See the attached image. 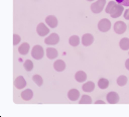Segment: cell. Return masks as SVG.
<instances>
[{
  "label": "cell",
  "mask_w": 129,
  "mask_h": 117,
  "mask_svg": "<svg viewBox=\"0 0 129 117\" xmlns=\"http://www.w3.org/2000/svg\"><path fill=\"white\" fill-rule=\"evenodd\" d=\"M106 4V0H97L96 2H93L92 5H91V10L93 13H100L103 9H104V6Z\"/></svg>",
  "instance_id": "obj_1"
},
{
  "label": "cell",
  "mask_w": 129,
  "mask_h": 117,
  "mask_svg": "<svg viewBox=\"0 0 129 117\" xmlns=\"http://www.w3.org/2000/svg\"><path fill=\"white\" fill-rule=\"evenodd\" d=\"M43 54H44V50L42 48L41 45H34L32 47V50H31V55L33 58L35 60H41L43 57Z\"/></svg>",
  "instance_id": "obj_2"
},
{
  "label": "cell",
  "mask_w": 129,
  "mask_h": 117,
  "mask_svg": "<svg viewBox=\"0 0 129 117\" xmlns=\"http://www.w3.org/2000/svg\"><path fill=\"white\" fill-rule=\"evenodd\" d=\"M98 28L102 32H107L111 28V22L107 18H103L98 22Z\"/></svg>",
  "instance_id": "obj_3"
},
{
  "label": "cell",
  "mask_w": 129,
  "mask_h": 117,
  "mask_svg": "<svg viewBox=\"0 0 129 117\" xmlns=\"http://www.w3.org/2000/svg\"><path fill=\"white\" fill-rule=\"evenodd\" d=\"M123 12H124V6L121 5V4H119V3H117V4L115 5V7L112 9V11L110 12V15H111V17H113V18H117V17L121 16V14H122Z\"/></svg>",
  "instance_id": "obj_4"
},
{
  "label": "cell",
  "mask_w": 129,
  "mask_h": 117,
  "mask_svg": "<svg viewBox=\"0 0 129 117\" xmlns=\"http://www.w3.org/2000/svg\"><path fill=\"white\" fill-rule=\"evenodd\" d=\"M59 41V36L58 34L56 33H50L45 39H44V42L47 44V45H55L56 43H58Z\"/></svg>",
  "instance_id": "obj_5"
},
{
  "label": "cell",
  "mask_w": 129,
  "mask_h": 117,
  "mask_svg": "<svg viewBox=\"0 0 129 117\" xmlns=\"http://www.w3.org/2000/svg\"><path fill=\"white\" fill-rule=\"evenodd\" d=\"M127 29V25L125 22L123 21H117L115 24H114V31L117 33V34H122L126 31Z\"/></svg>",
  "instance_id": "obj_6"
},
{
  "label": "cell",
  "mask_w": 129,
  "mask_h": 117,
  "mask_svg": "<svg viewBox=\"0 0 129 117\" xmlns=\"http://www.w3.org/2000/svg\"><path fill=\"white\" fill-rule=\"evenodd\" d=\"M106 99H107V102L108 103H110V104H116V103H118L119 102V95H118V93H116V92H109L108 94H107V96H106Z\"/></svg>",
  "instance_id": "obj_7"
},
{
  "label": "cell",
  "mask_w": 129,
  "mask_h": 117,
  "mask_svg": "<svg viewBox=\"0 0 129 117\" xmlns=\"http://www.w3.org/2000/svg\"><path fill=\"white\" fill-rule=\"evenodd\" d=\"M36 31H37V34L39 35V36H45V35H47L48 34V32H49V29H48V27L44 24V23H39L38 25H37V27H36Z\"/></svg>",
  "instance_id": "obj_8"
},
{
  "label": "cell",
  "mask_w": 129,
  "mask_h": 117,
  "mask_svg": "<svg viewBox=\"0 0 129 117\" xmlns=\"http://www.w3.org/2000/svg\"><path fill=\"white\" fill-rule=\"evenodd\" d=\"M94 42V36L91 33H85L82 36V43L85 46H89Z\"/></svg>",
  "instance_id": "obj_9"
},
{
  "label": "cell",
  "mask_w": 129,
  "mask_h": 117,
  "mask_svg": "<svg viewBox=\"0 0 129 117\" xmlns=\"http://www.w3.org/2000/svg\"><path fill=\"white\" fill-rule=\"evenodd\" d=\"M45 23L50 27V28H54L57 26V19L54 15H48L46 18H45Z\"/></svg>",
  "instance_id": "obj_10"
},
{
  "label": "cell",
  "mask_w": 129,
  "mask_h": 117,
  "mask_svg": "<svg viewBox=\"0 0 129 117\" xmlns=\"http://www.w3.org/2000/svg\"><path fill=\"white\" fill-rule=\"evenodd\" d=\"M14 86L17 89H23L26 86V81L22 76H18L15 80H14Z\"/></svg>",
  "instance_id": "obj_11"
},
{
  "label": "cell",
  "mask_w": 129,
  "mask_h": 117,
  "mask_svg": "<svg viewBox=\"0 0 129 117\" xmlns=\"http://www.w3.org/2000/svg\"><path fill=\"white\" fill-rule=\"evenodd\" d=\"M68 98L71 101H77L80 98V92L77 89H71L68 92Z\"/></svg>",
  "instance_id": "obj_12"
},
{
  "label": "cell",
  "mask_w": 129,
  "mask_h": 117,
  "mask_svg": "<svg viewBox=\"0 0 129 117\" xmlns=\"http://www.w3.org/2000/svg\"><path fill=\"white\" fill-rule=\"evenodd\" d=\"M53 68L57 72H62L66 69V63L62 60H56L53 63Z\"/></svg>",
  "instance_id": "obj_13"
},
{
  "label": "cell",
  "mask_w": 129,
  "mask_h": 117,
  "mask_svg": "<svg viewBox=\"0 0 129 117\" xmlns=\"http://www.w3.org/2000/svg\"><path fill=\"white\" fill-rule=\"evenodd\" d=\"M75 79L77 82L79 83H83L87 80V74L84 72V71H78L75 75Z\"/></svg>",
  "instance_id": "obj_14"
},
{
  "label": "cell",
  "mask_w": 129,
  "mask_h": 117,
  "mask_svg": "<svg viewBox=\"0 0 129 117\" xmlns=\"http://www.w3.org/2000/svg\"><path fill=\"white\" fill-rule=\"evenodd\" d=\"M32 97H33V92L30 89H25L24 91L21 92V98L25 101H29L30 99H32Z\"/></svg>",
  "instance_id": "obj_15"
},
{
  "label": "cell",
  "mask_w": 129,
  "mask_h": 117,
  "mask_svg": "<svg viewBox=\"0 0 129 117\" xmlns=\"http://www.w3.org/2000/svg\"><path fill=\"white\" fill-rule=\"evenodd\" d=\"M46 56L49 60H54L57 56V50L54 47H47L46 48Z\"/></svg>",
  "instance_id": "obj_16"
},
{
  "label": "cell",
  "mask_w": 129,
  "mask_h": 117,
  "mask_svg": "<svg viewBox=\"0 0 129 117\" xmlns=\"http://www.w3.org/2000/svg\"><path fill=\"white\" fill-rule=\"evenodd\" d=\"M29 48H30L29 44H28L27 42H23V43H21V44H20V46L18 47V51H19V53H20V54L25 55V54H27V53H28Z\"/></svg>",
  "instance_id": "obj_17"
},
{
  "label": "cell",
  "mask_w": 129,
  "mask_h": 117,
  "mask_svg": "<svg viewBox=\"0 0 129 117\" xmlns=\"http://www.w3.org/2000/svg\"><path fill=\"white\" fill-rule=\"evenodd\" d=\"M82 89H83L84 92H87V93H88V92H92V91H94V89H95V83L92 82V81H89V82H87V83H85V84L83 85Z\"/></svg>",
  "instance_id": "obj_18"
},
{
  "label": "cell",
  "mask_w": 129,
  "mask_h": 117,
  "mask_svg": "<svg viewBox=\"0 0 129 117\" xmlns=\"http://www.w3.org/2000/svg\"><path fill=\"white\" fill-rule=\"evenodd\" d=\"M119 46L123 50H128L129 49V38L128 37L121 38V40L119 41Z\"/></svg>",
  "instance_id": "obj_19"
},
{
  "label": "cell",
  "mask_w": 129,
  "mask_h": 117,
  "mask_svg": "<svg viewBox=\"0 0 129 117\" xmlns=\"http://www.w3.org/2000/svg\"><path fill=\"white\" fill-rule=\"evenodd\" d=\"M98 87H99L100 89H102V90L107 89V88L109 87V81H108L107 79H105V78L99 79V81H98Z\"/></svg>",
  "instance_id": "obj_20"
},
{
  "label": "cell",
  "mask_w": 129,
  "mask_h": 117,
  "mask_svg": "<svg viewBox=\"0 0 129 117\" xmlns=\"http://www.w3.org/2000/svg\"><path fill=\"white\" fill-rule=\"evenodd\" d=\"M80 37L78 35H72L70 38H69V43L72 45V46H78L79 43H80Z\"/></svg>",
  "instance_id": "obj_21"
},
{
  "label": "cell",
  "mask_w": 129,
  "mask_h": 117,
  "mask_svg": "<svg viewBox=\"0 0 129 117\" xmlns=\"http://www.w3.org/2000/svg\"><path fill=\"white\" fill-rule=\"evenodd\" d=\"M127 81H128V79H127V77L126 76H124V75H121V76H119L118 77V79H117V85L118 86H125L126 84H127Z\"/></svg>",
  "instance_id": "obj_22"
},
{
  "label": "cell",
  "mask_w": 129,
  "mask_h": 117,
  "mask_svg": "<svg viewBox=\"0 0 129 117\" xmlns=\"http://www.w3.org/2000/svg\"><path fill=\"white\" fill-rule=\"evenodd\" d=\"M80 104H90L92 103V98L89 95H83L79 101Z\"/></svg>",
  "instance_id": "obj_23"
},
{
  "label": "cell",
  "mask_w": 129,
  "mask_h": 117,
  "mask_svg": "<svg viewBox=\"0 0 129 117\" xmlns=\"http://www.w3.org/2000/svg\"><path fill=\"white\" fill-rule=\"evenodd\" d=\"M32 80H33V82H34L38 87H40V86L43 84V79H42L41 76H39V75H34V76L32 77Z\"/></svg>",
  "instance_id": "obj_24"
},
{
  "label": "cell",
  "mask_w": 129,
  "mask_h": 117,
  "mask_svg": "<svg viewBox=\"0 0 129 117\" xmlns=\"http://www.w3.org/2000/svg\"><path fill=\"white\" fill-rule=\"evenodd\" d=\"M23 67H24V69H25L27 72H30V71L33 69V63H32L30 60H26V61L24 62V64H23Z\"/></svg>",
  "instance_id": "obj_25"
},
{
  "label": "cell",
  "mask_w": 129,
  "mask_h": 117,
  "mask_svg": "<svg viewBox=\"0 0 129 117\" xmlns=\"http://www.w3.org/2000/svg\"><path fill=\"white\" fill-rule=\"evenodd\" d=\"M117 4V2L116 1H110L108 4H107V6H106V8H105V11L108 13V14H110V12L112 11V9L115 7V5Z\"/></svg>",
  "instance_id": "obj_26"
},
{
  "label": "cell",
  "mask_w": 129,
  "mask_h": 117,
  "mask_svg": "<svg viewBox=\"0 0 129 117\" xmlns=\"http://www.w3.org/2000/svg\"><path fill=\"white\" fill-rule=\"evenodd\" d=\"M20 36L18 35V34H13V45H16V44H18L19 42H20Z\"/></svg>",
  "instance_id": "obj_27"
},
{
  "label": "cell",
  "mask_w": 129,
  "mask_h": 117,
  "mask_svg": "<svg viewBox=\"0 0 129 117\" xmlns=\"http://www.w3.org/2000/svg\"><path fill=\"white\" fill-rule=\"evenodd\" d=\"M115 1L123 6H129V0H115Z\"/></svg>",
  "instance_id": "obj_28"
},
{
  "label": "cell",
  "mask_w": 129,
  "mask_h": 117,
  "mask_svg": "<svg viewBox=\"0 0 129 117\" xmlns=\"http://www.w3.org/2000/svg\"><path fill=\"white\" fill-rule=\"evenodd\" d=\"M124 18L127 19V20H129V8L124 11Z\"/></svg>",
  "instance_id": "obj_29"
},
{
  "label": "cell",
  "mask_w": 129,
  "mask_h": 117,
  "mask_svg": "<svg viewBox=\"0 0 129 117\" xmlns=\"http://www.w3.org/2000/svg\"><path fill=\"white\" fill-rule=\"evenodd\" d=\"M125 68L129 71V58H127V60H126V62H125Z\"/></svg>",
  "instance_id": "obj_30"
},
{
  "label": "cell",
  "mask_w": 129,
  "mask_h": 117,
  "mask_svg": "<svg viewBox=\"0 0 129 117\" xmlns=\"http://www.w3.org/2000/svg\"><path fill=\"white\" fill-rule=\"evenodd\" d=\"M95 103H96V104H104L105 102H104V101H102V100H97Z\"/></svg>",
  "instance_id": "obj_31"
},
{
  "label": "cell",
  "mask_w": 129,
  "mask_h": 117,
  "mask_svg": "<svg viewBox=\"0 0 129 117\" xmlns=\"http://www.w3.org/2000/svg\"><path fill=\"white\" fill-rule=\"evenodd\" d=\"M87 1H94V0H87Z\"/></svg>",
  "instance_id": "obj_32"
}]
</instances>
